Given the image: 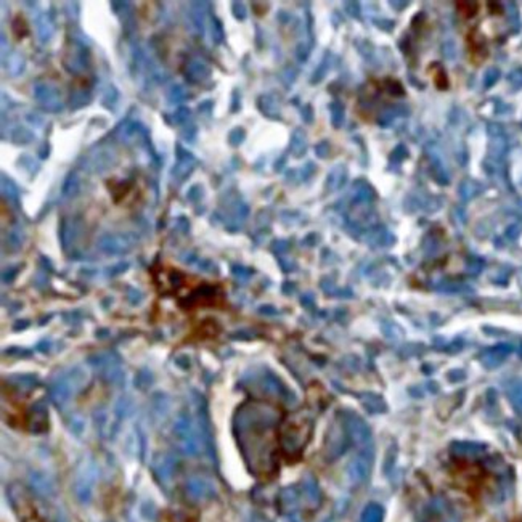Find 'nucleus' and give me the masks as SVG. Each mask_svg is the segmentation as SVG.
I'll list each match as a JSON object with an SVG mask.
<instances>
[{
  "instance_id": "1",
  "label": "nucleus",
  "mask_w": 522,
  "mask_h": 522,
  "mask_svg": "<svg viewBox=\"0 0 522 522\" xmlns=\"http://www.w3.org/2000/svg\"><path fill=\"white\" fill-rule=\"evenodd\" d=\"M278 408L265 402H248L235 418V431L249 469L255 475H270L276 469V424Z\"/></svg>"
},
{
  "instance_id": "2",
  "label": "nucleus",
  "mask_w": 522,
  "mask_h": 522,
  "mask_svg": "<svg viewBox=\"0 0 522 522\" xmlns=\"http://www.w3.org/2000/svg\"><path fill=\"white\" fill-rule=\"evenodd\" d=\"M312 432V421L304 412L291 414L281 423L278 436L283 453L288 458H298L309 442Z\"/></svg>"
},
{
  "instance_id": "3",
  "label": "nucleus",
  "mask_w": 522,
  "mask_h": 522,
  "mask_svg": "<svg viewBox=\"0 0 522 522\" xmlns=\"http://www.w3.org/2000/svg\"><path fill=\"white\" fill-rule=\"evenodd\" d=\"M346 431L351 434V437L354 439L357 445H360L363 452L370 453V445H371V432L365 423L360 418L351 414L349 419L346 421Z\"/></svg>"
},
{
  "instance_id": "4",
  "label": "nucleus",
  "mask_w": 522,
  "mask_h": 522,
  "mask_svg": "<svg viewBox=\"0 0 522 522\" xmlns=\"http://www.w3.org/2000/svg\"><path fill=\"white\" fill-rule=\"evenodd\" d=\"M368 473H370V453L362 452L351 464V475L357 482H362L368 478Z\"/></svg>"
},
{
  "instance_id": "5",
  "label": "nucleus",
  "mask_w": 522,
  "mask_h": 522,
  "mask_svg": "<svg viewBox=\"0 0 522 522\" xmlns=\"http://www.w3.org/2000/svg\"><path fill=\"white\" fill-rule=\"evenodd\" d=\"M360 522H382V508L380 505H368L363 511Z\"/></svg>"
},
{
  "instance_id": "6",
  "label": "nucleus",
  "mask_w": 522,
  "mask_h": 522,
  "mask_svg": "<svg viewBox=\"0 0 522 522\" xmlns=\"http://www.w3.org/2000/svg\"><path fill=\"white\" fill-rule=\"evenodd\" d=\"M457 10L462 15V18L471 19L479 13L480 3L479 2H457Z\"/></svg>"
},
{
  "instance_id": "7",
  "label": "nucleus",
  "mask_w": 522,
  "mask_h": 522,
  "mask_svg": "<svg viewBox=\"0 0 522 522\" xmlns=\"http://www.w3.org/2000/svg\"><path fill=\"white\" fill-rule=\"evenodd\" d=\"M434 83H436L439 89H447V87H448V79H447V76H445L442 69H440L439 73L434 74Z\"/></svg>"
}]
</instances>
